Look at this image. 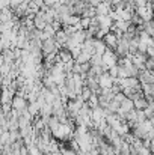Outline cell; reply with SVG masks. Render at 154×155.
<instances>
[{"label": "cell", "instance_id": "6da1fadb", "mask_svg": "<svg viewBox=\"0 0 154 155\" xmlns=\"http://www.w3.org/2000/svg\"><path fill=\"white\" fill-rule=\"evenodd\" d=\"M101 60H103V69L107 72V69L109 68H112V66H115L116 65V62H118V57H116V54L112 51V50H106V51L101 54Z\"/></svg>", "mask_w": 154, "mask_h": 155}, {"label": "cell", "instance_id": "ba28073f", "mask_svg": "<svg viewBox=\"0 0 154 155\" xmlns=\"http://www.w3.org/2000/svg\"><path fill=\"white\" fill-rule=\"evenodd\" d=\"M148 105V103H147V100L142 97V98H139V100H135L133 101V107H135V110H144L145 107Z\"/></svg>", "mask_w": 154, "mask_h": 155}, {"label": "cell", "instance_id": "30bf717a", "mask_svg": "<svg viewBox=\"0 0 154 155\" xmlns=\"http://www.w3.org/2000/svg\"><path fill=\"white\" fill-rule=\"evenodd\" d=\"M59 151H60V154L62 155H77L73 149H70V148H65L63 145H60V148H59Z\"/></svg>", "mask_w": 154, "mask_h": 155}, {"label": "cell", "instance_id": "8fae6325", "mask_svg": "<svg viewBox=\"0 0 154 155\" xmlns=\"http://www.w3.org/2000/svg\"><path fill=\"white\" fill-rule=\"evenodd\" d=\"M107 74H109L112 78H116V77H118V65H115V66L109 68V69H107Z\"/></svg>", "mask_w": 154, "mask_h": 155}, {"label": "cell", "instance_id": "8992f818", "mask_svg": "<svg viewBox=\"0 0 154 155\" xmlns=\"http://www.w3.org/2000/svg\"><path fill=\"white\" fill-rule=\"evenodd\" d=\"M94 9H95V15H109V12L112 11L110 3H107V2H101V3H98Z\"/></svg>", "mask_w": 154, "mask_h": 155}, {"label": "cell", "instance_id": "3957f363", "mask_svg": "<svg viewBox=\"0 0 154 155\" xmlns=\"http://www.w3.org/2000/svg\"><path fill=\"white\" fill-rule=\"evenodd\" d=\"M97 84H98V89H110L113 86V78L107 72H103L101 75L97 77Z\"/></svg>", "mask_w": 154, "mask_h": 155}, {"label": "cell", "instance_id": "9c48e42d", "mask_svg": "<svg viewBox=\"0 0 154 155\" xmlns=\"http://www.w3.org/2000/svg\"><path fill=\"white\" fill-rule=\"evenodd\" d=\"M153 66H154V59L153 57H147V60H145V63H144V68H145L147 71H153Z\"/></svg>", "mask_w": 154, "mask_h": 155}, {"label": "cell", "instance_id": "7a4b0ae2", "mask_svg": "<svg viewBox=\"0 0 154 155\" xmlns=\"http://www.w3.org/2000/svg\"><path fill=\"white\" fill-rule=\"evenodd\" d=\"M95 21H97V24H98V27L101 30L110 32V27H112L113 21H112V18L109 15H95Z\"/></svg>", "mask_w": 154, "mask_h": 155}, {"label": "cell", "instance_id": "277c9868", "mask_svg": "<svg viewBox=\"0 0 154 155\" xmlns=\"http://www.w3.org/2000/svg\"><path fill=\"white\" fill-rule=\"evenodd\" d=\"M27 104L29 103L26 101L24 97H18V95H15V97L12 98V101H11V108L15 110V111H21V110L27 108Z\"/></svg>", "mask_w": 154, "mask_h": 155}, {"label": "cell", "instance_id": "52a82bcc", "mask_svg": "<svg viewBox=\"0 0 154 155\" xmlns=\"http://www.w3.org/2000/svg\"><path fill=\"white\" fill-rule=\"evenodd\" d=\"M92 48H94V54H103L107 50V47L103 42V39H94L92 41Z\"/></svg>", "mask_w": 154, "mask_h": 155}, {"label": "cell", "instance_id": "5b68a950", "mask_svg": "<svg viewBox=\"0 0 154 155\" xmlns=\"http://www.w3.org/2000/svg\"><path fill=\"white\" fill-rule=\"evenodd\" d=\"M103 42L106 44V47L109 48V50H115L116 48V45H118V42H119V39L112 33V32H109V33H106L104 35V38H103Z\"/></svg>", "mask_w": 154, "mask_h": 155}]
</instances>
